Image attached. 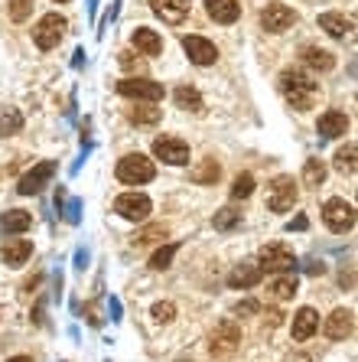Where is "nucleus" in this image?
<instances>
[{
	"instance_id": "c03bdc74",
	"label": "nucleus",
	"mask_w": 358,
	"mask_h": 362,
	"mask_svg": "<svg viewBox=\"0 0 358 362\" xmlns=\"http://www.w3.org/2000/svg\"><path fill=\"white\" fill-rule=\"evenodd\" d=\"M75 268H78V271H85V268H88V248L75 251Z\"/></svg>"
},
{
	"instance_id": "b1692460",
	"label": "nucleus",
	"mask_w": 358,
	"mask_h": 362,
	"mask_svg": "<svg viewBox=\"0 0 358 362\" xmlns=\"http://www.w3.org/2000/svg\"><path fill=\"white\" fill-rule=\"evenodd\" d=\"M173 101H176V108H183V111H196V114L205 111V101H202V95H199L192 85H179V88H176Z\"/></svg>"
},
{
	"instance_id": "de8ad7c7",
	"label": "nucleus",
	"mask_w": 358,
	"mask_h": 362,
	"mask_svg": "<svg viewBox=\"0 0 358 362\" xmlns=\"http://www.w3.org/2000/svg\"><path fill=\"white\" fill-rule=\"evenodd\" d=\"M85 65V50H75V56H72V69H82Z\"/></svg>"
},
{
	"instance_id": "e433bc0d",
	"label": "nucleus",
	"mask_w": 358,
	"mask_h": 362,
	"mask_svg": "<svg viewBox=\"0 0 358 362\" xmlns=\"http://www.w3.org/2000/svg\"><path fill=\"white\" fill-rule=\"evenodd\" d=\"M176 317V307L170 304V300H163V304H153V320L157 323H170Z\"/></svg>"
},
{
	"instance_id": "0eeeda50",
	"label": "nucleus",
	"mask_w": 358,
	"mask_h": 362,
	"mask_svg": "<svg viewBox=\"0 0 358 362\" xmlns=\"http://www.w3.org/2000/svg\"><path fill=\"white\" fill-rule=\"evenodd\" d=\"M65 30H69L65 17H59V13H46V17L36 23V30H33V39H36L39 50H56V46L62 43V36H65Z\"/></svg>"
},
{
	"instance_id": "a211bd4d",
	"label": "nucleus",
	"mask_w": 358,
	"mask_h": 362,
	"mask_svg": "<svg viewBox=\"0 0 358 362\" xmlns=\"http://www.w3.org/2000/svg\"><path fill=\"white\" fill-rule=\"evenodd\" d=\"M260 277H264L260 264L241 262V264H235V268H232V275H228V284H232V288H254V284H260Z\"/></svg>"
},
{
	"instance_id": "09e8293b",
	"label": "nucleus",
	"mask_w": 358,
	"mask_h": 362,
	"mask_svg": "<svg viewBox=\"0 0 358 362\" xmlns=\"http://www.w3.org/2000/svg\"><path fill=\"white\" fill-rule=\"evenodd\" d=\"M85 7H88V17H91V20H95V13H98V0H88Z\"/></svg>"
},
{
	"instance_id": "dca6fc26",
	"label": "nucleus",
	"mask_w": 358,
	"mask_h": 362,
	"mask_svg": "<svg viewBox=\"0 0 358 362\" xmlns=\"http://www.w3.org/2000/svg\"><path fill=\"white\" fill-rule=\"evenodd\" d=\"M316 330H320V313L313 310V307H300V310L293 313V339H297V343H306Z\"/></svg>"
},
{
	"instance_id": "1a4fd4ad",
	"label": "nucleus",
	"mask_w": 358,
	"mask_h": 362,
	"mask_svg": "<svg viewBox=\"0 0 358 362\" xmlns=\"http://www.w3.org/2000/svg\"><path fill=\"white\" fill-rule=\"evenodd\" d=\"M153 209V202L144 196V193H124L114 200V213L121 215V219H131V222H144Z\"/></svg>"
},
{
	"instance_id": "423d86ee",
	"label": "nucleus",
	"mask_w": 358,
	"mask_h": 362,
	"mask_svg": "<svg viewBox=\"0 0 358 362\" xmlns=\"http://www.w3.org/2000/svg\"><path fill=\"white\" fill-rule=\"evenodd\" d=\"M258 264L260 271H293L297 268V255H293V248H287L284 242H273V245H264L258 255Z\"/></svg>"
},
{
	"instance_id": "ddd939ff",
	"label": "nucleus",
	"mask_w": 358,
	"mask_h": 362,
	"mask_svg": "<svg viewBox=\"0 0 358 362\" xmlns=\"http://www.w3.org/2000/svg\"><path fill=\"white\" fill-rule=\"evenodd\" d=\"M183 50L189 56V63H196V65H212L219 59L215 43H209L205 36H183Z\"/></svg>"
},
{
	"instance_id": "c9c22d12",
	"label": "nucleus",
	"mask_w": 358,
	"mask_h": 362,
	"mask_svg": "<svg viewBox=\"0 0 358 362\" xmlns=\"http://www.w3.org/2000/svg\"><path fill=\"white\" fill-rule=\"evenodd\" d=\"M30 13H33V0H10V20L13 23H23Z\"/></svg>"
},
{
	"instance_id": "603ef678",
	"label": "nucleus",
	"mask_w": 358,
	"mask_h": 362,
	"mask_svg": "<svg viewBox=\"0 0 358 362\" xmlns=\"http://www.w3.org/2000/svg\"><path fill=\"white\" fill-rule=\"evenodd\" d=\"M179 362H186V359H179Z\"/></svg>"
},
{
	"instance_id": "c85d7f7f",
	"label": "nucleus",
	"mask_w": 358,
	"mask_h": 362,
	"mask_svg": "<svg viewBox=\"0 0 358 362\" xmlns=\"http://www.w3.org/2000/svg\"><path fill=\"white\" fill-rule=\"evenodd\" d=\"M170 235V228L163 222H153V225H144L140 232H134V245H153V242H163Z\"/></svg>"
},
{
	"instance_id": "a18cd8bd",
	"label": "nucleus",
	"mask_w": 358,
	"mask_h": 362,
	"mask_svg": "<svg viewBox=\"0 0 358 362\" xmlns=\"http://www.w3.org/2000/svg\"><path fill=\"white\" fill-rule=\"evenodd\" d=\"M306 275H326V264L322 262H306Z\"/></svg>"
},
{
	"instance_id": "ea45409f",
	"label": "nucleus",
	"mask_w": 358,
	"mask_h": 362,
	"mask_svg": "<svg viewBox=\"0 0 358 362\" xmlns=\"http://www.w3.org/2000/svg\"><path fill=\"white\" fill-rule=\"evenodd\" d=\"M258 310H260L258 300H238V304H235V313H238V317H251V313H258Z\"/></svg>"
},
{
	"instance_id": "3c124183",
	"label": "nucleus",
	"mask_w": 358,
	"mask_h": 362,
	"mask_svg": "<svg viewBox=\"0 0 358 362\" xmlns=\"http://www.w3.org/2000/svg\"><path fill=\"white\" fill-rule=\"evenodd\" d=\"M56 3H65V0H56Z\"/></svg>"
},
{
	"instance_id": "4be33fe9",
	"label": "nucleus",
	"mask_w": 358,
	"mask_h": 362,
	"mask_svg": "<svg viewBox=\"0 0 358 362\" xmlns=\"http://www.w3.org/2000/svg\"><path fill=\"white\" fill-rule=\"evenodd\" d=\"M320 30H326V33L335 39H346V36H352L355 20H348L342 13H320Z\"/></svg>"
},
{
	"instance_id": "20e7f679",
	"label": "nucleus",
	"mask_w": 358,
	"mask_h": 362,
	"mask_svg": "<svg viewBox=\"0 0 358 362\" xmlns=\"http://www.w3.org/2000/svg\"><path fill=\"white\" fill-rule=\"evenodd\" d=\"M322 222H326L329 232L346 235V232L355 228V206L346 202V200H329L326 206H322Z\"/></svg>"
},
{
	"instance_id": "6e6552de",
	"label": "nucleus",
	"mask_w": 358,
	"mask_h": 362,
	"mask_svg": "<svg viewBox=\"0 0 358 362\" xmlns=\"http://www.w3.org/2000/svg\"><path fill=\"white\" fill-rule=\"evenodd\" d=\"M52 176H56V160L36 163V167H33L30 173H23V180H20L16 193H20V196H36V193H43V189L49 187Z\"/></svg>"
},
{
	"instance_id": "6ab92c4d",
	"label": "nucleus",
	"mask_w": 358,
	"mask_h": 362,
	"mask_svg": "<svg viewBox=\"0 0 358 362\" xmlns=\"http://www.w3.org/2000/svg\"><path fill=\"white\" fill-rule=\"evenodd\" d=\"M205 10H209V17L215 23L228 26L241 17V3H238V0H205Z\"/></svg>"
},
{
	"instance_id": "393cba45",
	"label": "nucleus",
	"mask_w": 358,
	"mask_h": 362,
	"mask_svg": "<svg viewBox=\"0 0 358 362\" xmlns=\"http://www.w3.org/2000/svg\"><path fill=\"white\" fill-rule=\"evenodd\" d=\"M267 290H271V297H277V300H293L297 297V290H300V284H297V277L293 275H284V271H280V275L267 284Z\"/></svg>"
},
{
	"instance_id": "7ed1b4c3",
	"label": "nucleus",
	"mask_w": 358,
	"mask_h": 362,
	"mask_svg": "<svg viewBox=\"0 0 358 362\" xmlns=\"http://www.w3.org/2000/svg\"><path fill=\"white\" fill-rule=\"evenodd\" d=\"M157 176V167L150 157L144 153H127L121 163H118V180L127 183V187H140V183H150Z\"/></svg>"
},
{
	"instance_id": "a19ab883",
	"label": "nucleus",
	"mask_w": 358,
	"mask_h": 362,
	"mask_svg": "<svg viewBox=\"0 0 358 362\" xmlns=\"http://www.w3.org/2000/svg\"><path fill=\"white\" fill-rule=\"evenodd\" d=\"M121 65L124 69H131V72H134V69H144V63L134 59V52H121Z\"/></svg>"
},
{
	"instance_id": "37998d69",
	"label": "nucleus",
	"mask_w": 358,
	"mask_h": 362,
	"mask_svg": "<svg viewBox=\"0 0 358 362\" xmlns=\"http://www.w3.org/2000/svg\"><path fill=\"white\" fill-rule=\"evenodd\" d=\"M306 225H309L306 215H297V219H290V222H287V232H293V228H297V232H303Z\"/></svg>"
},
{
	"instance_id": "7c9ffc66",
	"label": "nucleus",
	"mask_w": 358,
	"mask_h": 362,
	"mask_svg": "<svg viewBox=\"0 0 358 362\" xmlns=\"http://www.w3.org/2000/svg\"><path fill=\"white\" fill-rule=\"evenodd\" d=\"M303 183L309 189H320L326 183V163L322 160H306L303 163Z\"/></svg>"
},
{
	"instance_id": "39448f33",
	"label": "nucleus",
	"mask_w": 358,
	"mask_h": 362,
	"mask_svg": "<svg viewBox=\"0 0 358 362\" xmlns=\"http://www.w3.org/2000/svg\"><path fill=\"white\" fill-rule=\"evenodd\" d=\"M118 92H121L124 98H134V101H160L163 98V85L160 82H153V78H147V75H131V78H121L118 82Z\"/></svg>"
},
{
	"instance_id": "4c0bfd02",
	"label": "nucleus",
	"mask_w": 358,
	"mask_h": 362,
	"mask_svg": "<svg viewBox=\"0 0 358 362\" xmlns=\"http://www.w3.org/2000/svg\"><path fill=\"white\" fill-rule=\"evenodd\" d=\"M62 213H65V222L69 225H78L82 222V200H69L62 206Z\"/></svg>"
},
{
	"instance_id": "9b49d317",
	"label": "nucleus",
	"mask_w": 358,
	"mask_h": 362,
	"mask_svg": "<svg viewBox=\"0 0 358 362\" xmlns=\"http://www.w3.org/2000/svg\"><path fill=\"white\" fill-rule=\"evenodd\" d=\"M297 23V10H290L287 3H267L264 10H260V26L267 30V33H284L290 26Z\"/></svg>"
},
{
	"instance_id": "cd10ccee",
	"label": "nucleus",
	"mask_w": 358,
	"mask_h": 362,
	"mask_svg": "<svg viewBox=\"0 0 358 362\" xmlns=\"http://www.w3.org/2000/svg\"><path fill=\"white\" fill-rule=\"evenodd\" d=\"M219 176H222V167H219V163H215V160H202L196 170L189 173V180H192L196 187H212Z\"/></svg>"
},
{
	"instance_id": "5701e85b",
	"label": "nucleus",
	"mask_w": 358,
	"mask_h": 362,
	"mask_svg": "<svg viewBox=\"0 0 358 362\" xmlns=\"http://www.w3.org/2000/svg\"><path fill=\"white\" fill-rule=\"evenodd\" d=\"M300 56H303V63H306L313 72H329L335 65V56L329 50H322V46H303Z\"/></svg>"
},
{
	"instance_id": "49530a36",
	"label": "nucleus",
	"mask_w": 358,
	"mask_h": 362,
	"mask_svg": "<svg viewBox=\"0 0 358 362\" xmlns=\"http://www.w3.org/2000/svg\"><path fill=\"white\" fill-rule=\"evenodd\" d=\"M267 323L280 326V323H284V313H280V310H267Z\"/></svg>"
},
{
	"instance_id": "79ce46f5",
	"label": "nucleus",
	"mask_w": 358,
	"mask_h": 362,
	"mask_svg": "<svg viewBox=\"0 0 358 362\" xmlns=\"http://www.w3.org/2000/svg\"><path fill=\"white\" fill-rule=\"evenodd\" d=\"M108 313H111V323H121V320H124V317H121V300H118V297L108 300Z\"/></svg>"
},
{
	"instance_id": "4468645a",
	"label": "nucleus",
	"mask_w": 358,
	"mask_h": 362,
	"mask_svg": "<svg viewBox=\"0 0 358 362\" xmlns=\"http://www.w3.org/2000/svg\"><path fill=\"white\" fill-rule=\"evenodd\" d=\"M326 337L335 339V343H342V339L352 337V330H355V313L352 310H335L329 313V320H326Z\"/></svg>"
},
{
	"instance_id": "2f4dec72",
	"label": "nucleus",
	"mask_w": 358,
	"mask_h": 362,
	"mask_svg": "<svg viewBox=\"0 0 358 362\" xmlns=\"http://www.w3.org/2000/svg\"><path fill=\"white\" fill-rule=\"evenodd\" d=\"M160 108H153V105H137V108H131V111H127V118H131V121H134V125H157V121H160Z\"/></svg>"
},
{
	"instance_id": "f704fd0d",
	"label": "nucleus",
	"mask_w": 358,
	"mask_h": 362,
	"mask_svg": "<svg viewBox=\"0 0 358 362\" xmlns=\"http://www.w3.org/2000/svg\"><path fill=\"white\" fill-rule=\"evenodd\" d=\"M251 193H254V176H251V173L235 176V187H232V200H247Z\"/></svg>"
},
{
	"instance_id": "8fccbe9b",
	"label": "nucleus",
	"mask_w": 358,
	"mask_h": 362,
	"mask_svg": "<svg viewBox=\"0 0 358 362\" xmlns=\"http://www.w3.org/2000/svg\"><path fill=\"white\" fill-rule=\"evenodd\" d=\"M7 362H33L30 356H13V359H7Z\"/></svg>"
},
{
	"instance_id": "a878e982",
	"label": "nucleus",
	"mask_w": 358,
	"mask_h": 362,
	"mask_svg": "<svg viewBox=\"0 0 358 362\" xmlns=\"http://www.w3.org/2000/svg\"><path fill=\"white\" fill-rule=\"evenodd\" d=\"M30 225H33V215L23 213V209H7V213L0 215V228H3V232H10V235L26 232Z\"/></svg>"
},
{
	"instance_id": "f257e3e1",
	"label": "nucleus",
	"mask_w": 358,
	"mask_h": 362,
	"mask_svg": "<svg viewBox=\"0 0 358 362\" xmlns=\"http://www.w3.org/2000/svg\"><path fill=\"white\" fill-rule=\"evenodd\" d=\"M277 85H280L284 98L290 101L297 111H309V108L316 105V98H320V82L309 72H303V69H284L280 78H277Z\"/></svg>"
},
{
	"instance_id": "f3484780",
	"label": "nucleus",
	"mask_w": 358,
	"mask_h": 362,
	"mask_svg": "<svg viewBox=\"0 0 358 362\" xmlns=\"http://www.w3.org/2000/svg\"><path fill=\"white\" fill-rule=\"evenodd\" d=\"M316 131H320V138H322V140L346 138V131H348V118H346L342 111H326V114L320 118Z\"/></svg>"
},
{
	"instance_id": "c756f323",
	"label": "nucleus",
	"mask_w": 358,
	"mask_h": 362,
	"mask_svg": "<svg viewBox=\"0 0 358 362\" xmlns=\"http://www.w3.org/2000/svg\"><path fill=\"white\" fill-rule=\"evenodd\" d=\"M355 157H358V147L348 140L346 147L335 150V170H339V173H355V167H358Z\"/></svg>"
},
{
	"instance_id": "bb28decb",
	"label": "nucleus",
	"mask_w": 358,
	"mask_h": 362,
	"mask_svg": "<svg viewBox=\"0 0 358 362\" xmlns=\"http://www.w3.org/2000/svg\"><path fill=\"white\" fill-rule=\"evenodd\" d=\"M20 131H23V114H20V108L3 105V108H0V138H10V134H20Z\"/></svg>"
},
{
	"instance_id": "f8f14e48",
	"label": "nucleus",
	"mask_w": 358,
	"mask_h": 362,
	"mask_svg": "<svg viewBox=\"0 0 358 362\" xmlns=\"http://www.w3.org/2000/svg\"><path fill=\"white\" fill-rule=\"evenodd\" d=\"M153 153H157V160L170 163V167H186L189 163V144L179 138H157L153 140Z\"/></svg>"
},
{
	"instance_id": "412c9836",
	"label": "nucleus",
	"mask_w": 358,
	"mask_h": 362,
	"mask_svg": "<svg viewBox=\"0 0 358 362\" xmlns=\"http://www.w3.org/2000/svg\"><path fill=\"white\" fill-rule=\"evenodd\" d=\"M30 255H33V242L30 238H13L3 245V264L7 268H20V264L30 262Z\"/></svg>"
},
{
	"instance_id": "aec40b11",
	"label": "nucleus",
	"mask_w": 358,
	"mask_h": 362,
	"mask_svg": "<svg viewBox=\"0 0 358 362\" xmlns=\"http://www.w3.org/2000/svg\"><path fill=\"white\" fill-rule=\"evenodd\" d=\"M137 52H144V56H160L163 52V39L157 30H147V26H137L134 36H131Z\"/></svg>"
},
{
	"instance_id": "9d476101",
	"label": "nucleus",
	"mask_w": 358,
	"mask_h": 362,
	"mask_svg": "<svg viewBox=\"0 0 358 362\" xmlns=\"http://www.w3.org/2000/svg\"><path fill=\"white\" fill-rule=\"evenodd\" d=\"M297 183H293V176H277L271 183V196H267V206H271L273 213H287V209H293V202H297Z\"/></svg>"
},
{
	"instance_id": "72a5a7b5",
	"label": "nucleus",
	"mask_w": 358,
	"mask_h": 362,
	"mask_svg": "<svg viewBox=\"0 0 358 362\" xmlns=\"http://www.w3.org/2000/svg\"><path fill=\"white\" fill-rule=\"evenodd\" d=\"M212 225H215L219 232H228V228L241 225V213H238V209H219L215 219H212Z\"/></svg>"
},
{
	"instance_id": "473e14b6",
	"label": "nucleus",
	"mask_w": 358,
	"mask_h": 362,
	"mask_svg": "<svg viewBox=\"0 0 358 362\" xmlns=\"http://www.w3.org/2000/svg\"><path fill=\"white\" fill-rule=\"evenodd\" d=\"M176 251H179V245H163V248H157L153 251V258H150V268L153 271H166L170 264H173V258H176Z\"/></svg>"
},
{
	"instance_id": "2eb2a0df",
	"label": "nucleus",
	"mask_w": 358,
	"mask_h": 362,
	"mask_svg": "<svg viewBox=\"0 0 358 362\" xmlns=\"http://www.w3.org/2000/svg\"><path fill=\"white\" fill-rule=\"evenodd\" d=\"M150 10L160 17L163 23H183L189 17V0H150Z\"/></svg>"
},
{
	"instance_id": "58836bf2",
	"label": "nucleus",
	"mask_w": 358,
	"mask_h": 362,
	"mask_svg": "<svg viewBox=\"0 0 358 362\" xmlns=\"http://www.w3.org/2000/svg\"><path fill=\"white\" fill-rule=\"evenodd\" d=\"M121 3H124V0H114V3H111V10L104 13V20L98 23V39H104V30L111 26V20H118V13H121Z\"/></svg>"
},
{
	"instance_id": "f03ea898",
	"label": "nucleus",
	"mask_w": 358,
	"mask_h": 362,
	"mask_svg": "<svg viewBox=\"0 0 358 362\" xmlns=\"http://www.w3.org/2000/svg\"><path fill=\"white\" fill-rule=\"evenodd\" d=\"M241 346V326L235 320H222V323L212 330L209 337V352L212 359H232Z\"/></svg>"
}]
</instances>
